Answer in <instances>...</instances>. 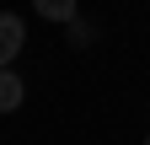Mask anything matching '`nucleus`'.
<instances>
[{
    "mask_svg": "<svg viewBox=\"0 0 150 145\" xmlns=\"http://www.w3.org/2000/svg\"><path fill=\"white\" fill-rule=\"evenodd\" d=\"M22 48H27V27H22V16H16V11H0V70H6Z\"/></svg>",
    "mask_w": 150,
    "mask_h": 145,
    "instance_id": "obj_1",
    "label": "nucleus"
},
{
    "mask_svg": "<svg viewBox=\"0 0 150 145\" xmlns=\"http://www.w3.org/2000/svg\"><path fill=\"white\" fill-rule=\"evenodd\" d=\"M22 97H27V81L6 65V70H0V113H16V107H22Z\"/></svg>",
    "mask_w": 150,
    "mask_h": 145,
    "instance_id": "obj_2",
    "label": "nucleus"
},
{
    "mask_svg": "<svg viewBox=\"0 0 150 145\" xmlns=\"http://www.w3.org/2000/svg\"><path fill=\"white\" fill-rule=\"evenodd\" d=\"M64 27H70V43H75V48H86V43H91V27L81 22V16H70Z\"/></svg>",
    "mask_w": 150,
    "mask_h": 145,
    "instance_id": "obj_4",
    "label": "nucleus"
},
{
    "mask_svg": "<svg viewBox=\"0 0 150 145\" xmlns=\"http://www.w3.org/2000/svg\"><path fill=\"white\" fill-rule=\"evenodd\" d=\"M32 11L43 16V22H70V16H75V0H32Z\"/></svg>",
    "mask_w": 150,
    "mask_h": 145,
    "instance_id": "obj_3",
    "label": "nucleus"
},
{
    "mask_svg": "<svg viewBox=\"0 0 150 145\" xmlns=\"http://www.w3.org/2000/svg\"><path fill=\"white\" fill-rule=\"evenodd\" d=\"M145 145H150V140H145Z\"/></svg>",
    "mask_w": 150,
    "mask_h": 145,
    "instance_id": "obj_5",
    "label": "nucleus"
}]
</instances>
